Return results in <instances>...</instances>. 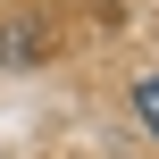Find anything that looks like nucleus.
<instances>
[{
  "label": "nucleus",
  "instance_id": "obj_1",
  "mask_svg": "<svg viewBox=\"0 0 159 159\" xmlns=\"http://www.w3.org/2000/svg\"><path fill=\"white\" fill-rule=\"evenodd\" d=\"M134 117L159 134V75H143V84H134Z\"/></svg>",
  "mask_w": 159,
  "mask_h": 159
}]
</instances>
